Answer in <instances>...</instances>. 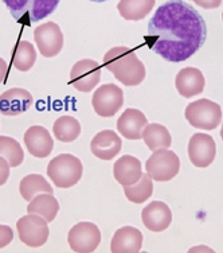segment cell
Returning a JSON list of instances; mask_svg holds the SVG:
<instances>
[{"label":"cell","mask_w":223,"mask_h":253,"mask_svg":"<svg viewBox=\"0 0 223 253\" xmlns=\"http://www.w3.org/2000/svg\"><path fill=\"white\" fill-rule=\"evenodd\" d=\"M82 162L72 154L55 156L47 166V175L54 185L61 189H69L77 185L82 178Z\"/></svg>","instance_id":"obj_4"},{"label":"cell","mask_w":223,"mask_h":253,"mask_svg":"<svg viewBox=\"0 0 223 253\" xmlns=\"http://www.w3.org/2000/svg\"><path fill=\"white\" fill-rule=\"evenodd\" d=\"M143 224L150 232H163L172 222V211L161 201H153L141 211Z\"/></svg>","instance_id":"obj_16"},{"label":"cell","mask_w":223,"mask_h":253,"mask_svg":"<svg viewBox=\"0 0 223 253\" xmlns=\"http://www.w3.org/2000/svg\"><path fill=\"white\" fill-rule=\"evenodd\" d=\"M153 193V182L148 174L141 175L135 185L124 186V194L133 204H144L147 200H149Z\"/></svg>","instance_id":"obj_27"},{"label":"cell","mask_w":223,"mask_h":253,"mask_svg":"<svg viewBox=\"0 0 223 253\" xmlns=\"http://www.w3.org/2000/svg\"><path fill=\"white\" fill-rule=\"evenodd\" d=\"M121 148V137L111 129H104V131L98 132L90 141V151L93 155L105 162L112 161L114 156L118 155Z\"/></svg>","instance_id":"obj_15"},{"label":"cell","mask_w":223,"mask_h":253,"mask_svg":"<svg viewBox=\"0 0 223 253\" xmlns=\"http://www.w3.org/2000/svg\"><path fill=\"white\" fill-rule=\"evenodd\" d=\"M90 1H94V3H104V1H108V0H90Z\"/></svg>","instance_id":"obj_33"},{"label":"cell","mask_w":223,"mask_h":253,"mask_svg":"<svg viewBox=\"0 0 223 253\" xmlns=\"http://www.w3.org/2000/svg\"><path fill=\"white\" fill-rule=\"evenodd\" d=\"M206 37L202 15L183 0H171L155 11L144 41L165 61L183 62L203 46Z\"/></svg>","instance_id":"obj_1"},{"label":"cell","mask_w":223,"mask_h":253,"mask_svg":"<svg viewBox=\"0 0 223 253\" xmlns=\"http://www.w3.org/2000/svg\"><path fill=\"white\" fill-rule=\"evenodd\" d=\"M27 151L35 158L43 159L51 154L54 148V140L50 132L42 126H30L23 136Z\"/></svg>","instance_id":"obj_13"},{"label":"cell","mask_w":223,"mask_h":253,"mask_svg":"<svg viewBox=\"0 0 223 253\" xmlns=\"http://www.w3.org/2000/svg\"><path fill=\"white\" fill-rule=\"evenodd\" d=\"M0 156L7 159L11 167H18L25 161V151L14 137L0 136Z\"/></svg>","instance_id":"obj_28"},{"label":"cell","mask_w":223,"mask_h":253,"mask_svg":"<svg viewBox=\"0 0 223 253\" xmlns=\"http://www.w3.org/2000/svg\"><path fill=\"white\" fill-rule=\"evenodd\" d=\"M148 124V119L146 115L136 109L129 108L122 112V115L117 120V129L122 136L129 140H139L143 137V131Z\"/></svg>","instance_id":"obj_18"},{"label":"cell","mask_w":223,"mask_h":253,"mask_svg":"<svg viewBox=\"0 0 223 253\" xmlns=\"http://www.w3.org/2000/svg\"><path fill=\"white\" fill-rule=\"evenodd\" d=\"M61 0H3L16 22L31 26L53 14Z\"/></svg>","instance_id":"obj_3"},{"label":"cell","mask_w":223,"mask_h":253,"mask_svg":"<svg viewBox=\"0 0 223 253\" xmlns=\"http://www.w3.org/2000/svg\"><path fill=\"white\" fill-rule=\"evenodd\" d=\"M147 174L155 182H168L179 174L180 159L168 148H159L152 152L146 163Z\"/></svg>","instance_id":"obj_6"},{"label":"cell","mask_w":223,"mask_h":253,"mask_svg":"<svg viewBox=\"0 0 223 253\" xmlns=\"http://www.w3.org/2000/svg\"><path fill=\"white\" fill-rule=\"evenodd\" d=\"M221 137H222V140H223V124H222V129H221Z\"/></svg>","instance_id":"obj_34"},{"label":"cell","mask_w":223,"mask_h":253,"mask_svg":"<svg viewBox=\"0 0 223 253\" xmlns=\"http://www.w3.org/2000/svg\"><path fill=\"white\" fill-rule=\"evenodd\" d=\"M104 66L117 81L125 86H137L146 78V66L128 46H118L108 50L104 55Z\"/></svg>","instance_id":"obj_2"},{"label":"cell","mask_w":223,"mask_h":253,"mask_svg":"<svg viewBox=\"0 0 223 253\" xmlns=\"http://www.w3.org/2000/svg\"><path fill=\"white\" fill-rule=\"evenodd\" d=\"M175 86L182 97L189 98L198 96L204 90L206 80L203 73L196 68H185L176 74Z\"/></svg>","instance_id":"obj_17"},{"label":"cell","mask_w":223,"mask_h":253,"mask_svg":"<svg viewBox=\"0 0 223 253\" xmlns=\"http://www.w3.org/2000/svg\"><path fill=\"white\" fill-rule=\"evenodd\" d=\"M222 19H223V14H222Z\"/></svg>","instance_id":"obj_35"},{"label":"cell","mask_w":223,"mask_h":253,"mask_svg":"<svg viewBox=\"0 0 223 253\" xmlns=\"http://www.w3.org/2000/svg\"><path fill=\"white\" fill-rule=\"evenodd\" d=\"M53 133L62 143H72L81 135V124L73 116H61L54 122Z\"/></svg>","instance_id":"obj_25"},{"label":"cell","mask_w":223,"mask_h":253,"mask_svg":"<svg viewBox=\"0 0 223 253\" xmlns=\"http://www.w3.org/2000/svg\"><path fill=\"white\" fill-rule=\"evenodd\" d=\"M68 241L73 252L92 253L101 244V230L93 222H79L69 230Z\"/></svg>","instance_id":"obj_8"},{"label":"cell","mask_w":223,"mask_h":253,"mask_svg":"<svg viewBox=\"0 0 223 253\" xmlns=\"http://www.w3.org/2000/svg\"><path fill=\"white\" fill-rule=\"evenodd\" d=\"M34 102L33 94L22 88H12L0 94V112L4 116H18L29 111Z\"/></svg>","instance_id":"obj_14"},{"label":"cell","mask_w":223,"mask_h":253,"mask_svg":"<svg viewBox=\"0 0 223 253\" xmlns=\"http://www.w3.org/2000/svg\"><path fill=\"white\" fill-rule=\"evenodd\" d=\"M124 104V93L120 86L114 84L101 85L94 92L92 97V105L94 112L101 117L114 116Z\"/></svg>","instance_id":"obj_10"},{"label":"cell","mask_w":223,"mask_h":253,"mask_svg":"<svg viewBox=\"0 0 223 253\" xmlns=\"http://www.w3.org/2000/svg\"><path fill=\"white\" fill-rule=\"evenodd\" d=\"M20 241L30 248H39L47 243L50 236L49 222L38 214L29 213L16 222Z\"/></svg>","instance_id":"obj_7"},{"label":"cell","mask_w":223,"mask_h":253,"mask_svg":"<svg viewBox=\"0 0 223 253\" xmlns=\"http://www.w3.org/2000/svg\"><path fill=\"white\" fill-rule=\"evenodd\" d=\"M155 3L156 0H121L117 4V10L125 20L139 22L153 10Z\"/></svg>","instance_id":"obj_22"},{"label":"cell","mask_w":223,"mask_h":253,"mask_svg":"<svg viewBox=\"0 0 223 253\" xmlns=\"http://www.w3.org/2000/svg\"><path fill=\"white\" fill-rule=\"evenodd\" d=\"M195 1L199 7L206 8V10H213V8H218L219 5L222 4V0H192Z\"/></svg>","instance_id":"obj_31"},{"label":"cell","mask_w":223,"mask_h":253,"mask_svg":"<svg viewBox=\"0 0 223 253\" xmlns=\"http://www.w3.org/2000/svg\"><path fill=\"white\" fill-rule=\"evenodd\" d=\"M101 81V66L94 59H81L74 63L69 84L82 93L93 90Z\"/></svg>","instance_id":"obj_9"},{"label":"cell","mask_w":223,"mask_h":253,"mask_svg":"<svg viewBox=\"0 0 223 253\" xmlns=\"http://www.w3.org/2000/svg\"><path fill=\"white\" fill-rule=\"evenodd\" d=\"M37 62V50L29 41H19L12 54V65L19 72H29Z\"/></svg>","instance_id":"obj_26"},{"label":"cell","mask_w":223,"mask_h":253,"mask_svg":"<svg viewBox=\"0 0 223 253\" xmlns=\"http://www.w3.org/2000/svg\"><path fill=\"white\" fill-rule=\"evenodd\" d=\"M10 169L11 166L7 162V159H4L3 156H0V186L7 183L8 176H10Z\"/></svg>","instance_id":"obj_30"},{"label":"cell","mask_w":223,"mask_h":253,"mask_svg":"<svg viewBox=\"0 0 223 253\" xmlns=\"http://www.w3.org/2000/svg\"><path fill=\"white\" fill-rule=\"evenodd\" d=\"M113 175L121 186L135 185L143 175L141 162L132 155L121 156L118 161L114 162Z\"/></svg>","instance_id":"obj_20"},{"label":"cell","mask_w":223,"mask_h":253,"mask_svg":"<svg viewBox=\"0 0 223 253\" xmlns=\"http://www.w3.org/2000/svg\"><path fill=\"white\" fill-rule=\"evenodd\" d=\"M217 155V144L213 136L207 133H195L188 141V158L199 169L209 167Z\"/></svg>","instance_id":"obj_12"},{"label":"cell","mask_w":223,"mask_h":253,"mask_svg":"<svg viewBox=\"0 0 223 253\" xmlns=\"http://www.w3.org/2000/svg\"><path fill=\"white\" fill-rule=\"evenodd\" d=\"M27 211L33 213V214L40 215L47 222H51L58 214L59 202L53 194L42 193V194H38L30 201L29 206H27Z\"/></svg>","instance_id":"obj_21"},{"label":"cell","mask_w":223,"mask_h":253,"mask_svg":"<svg viewBox=\"0 0 223 253\" xmlns=\"http://www.w3.org/2000/svg\"><path fill=\"white\" fill-rule=\"evenodd\" d=\"M34 39L39 53L44 58L57 57L63 47L62 30L54 22H47L38 26L34 31Z\"/></svg>","instance_id":"obj_11"},{"label":"cell","mask_w":223,"mask_h":253,"mask_svg":"<svg viewBox=\"0 0 223 253\" xmlns=\"http://www.w3.org/2000/svg\"><path fill=\"white\" fill-rule=\"evenodd\" d=\"M185 116L194 128L213 131L222 122V108L211 100L200 98L186 108Z\"/></svg>","instance_id":"obj_5"},{"label":"cell","mask_w":223,"mask_h":253,"mask_svg":"<svg viewBox=\"0 0 223 253\" xmlns=\"http://www.w3.org/2000/svg\"><path fill=\"white\" fill-rule=\"evenodd\" d=\"M8 73V65L5 63V61L3 58H0V84L3 83V80L5 78Z\"/></svg>","instance_id":"obj_32"},{"label":"cell","mask_w":223,"mask_h":253,"mask_svg":"<svg viewBox=\"0 0 223 253\" xmlns=\"http://www.w3.org/2000/svg\"><path fill=\"white\" fill-rule=\"evenodd\" d=\"M141 139L144 140L150 151H156L159 148H170L172 144L170 131L164 126L157 124V123L147 124Z\"/></svg>","instance_id":"obj_23"},{"label":"cell","mask_w":223,"mask_h":253,"mask_svg":"<svg viewBox=\"0 0 223 253\" xmlns=\"http://www.w3.org/2000/svg\"><path fill=\"white\" fill-rule=\"evenodd\" d=\"M14 239V230L8 225H0V249L5 248Z\"/></svg>","instance_id":"obj_29"},{"label":"cell","mask_w":223,"mask_h":253,"mask_svg":"<svg viewBox=\"0 0 223 253\" xmlns=\"http://www.w3.org/2000/svg\"><path fill=\"white\" fill-rule=\"evenodd\" d=\"M19 193L23 200L30 202L34 197L42 194V193L53 194L54 190L51 185L47 183V180L44 179V176L39 175V174H30L20 180Z\"/></svg>","instance_id":"obj_24"},{"label":"cell","mask_w":223,"mask_h":253,"mask_svg":"<svg viewBox=\"0 0 223 253\" xmlns=\"http://www.w3.org/2000/svg\"><path fill=\"white\" fill-rule=\"evenodd\" d=\"M143 233L133 226L117 229L111 241L112 253H137L143 248Z\"/></svg>","instance_id":"obj_19"}]
</instances>
